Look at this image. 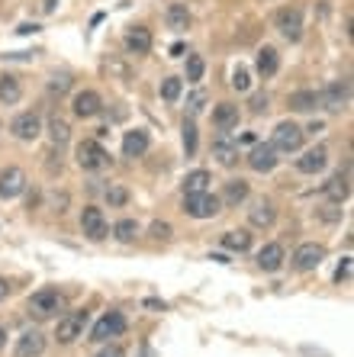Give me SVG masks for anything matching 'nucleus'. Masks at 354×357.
Wrapping results in <instances>:
<instances>
[{"label": "nucleus", "instance_id": "b1692460", "mask_svg": "<svg viewBox=\"0 0 354 357\" xmlns=\"http://www.w3.org/2000/svg\"><path fill=\"white\" fill-rule=\"evenodd\" d=\"M348 190H351V187H348V174H345V171H338V174L325 183V197H329L332 203H345Z\"/></svg>", "mask_w": 354, "mask_h": 357}, {"label": "nucleus", "instance_id": "cd10ccee", "mask_svg": "<svg viewBox=\"0 0 354 357\" xmlns=\"http://www.w3.org/2000/svg\"><path fill=\"white\" fill-rule=\"evenodd\" d=\"M277 68H280L277 49H270V45H264V49L258 52V75L270 77V75H277Z\"/></svg>", "mask_w": 354, "mask_h": 357}, {"label": "nucleus", "instance_id": "c756f323", "mask_svg": "<svg viewBox=\"0 0 354 357\" xmlns=\"http://www.w3.org/2000/svg\"><path fill=\"white\" fill-rule=\"evenodd\" d=\"M206 183H210L206 171H190L184 177V193H200V190H206Z\"/></svg>", "mask_w": 354, "mask_h": 357}, {"label": "nucleus", "instance_id": "9b49d317", "mask_svg": "<svg viewBox=\"0 0 354 357\" xmlns=\"http://www.w3.org/2000/svg\"><path fill=\"white\" fill-rule=\"evenodd\" d=\"M248 167H252V171H258V174H268V171H274V167H277V151H274V145H270V142H264V145H254L252 155H248Z\"/></svg>", "mask_w": 354, "mask_h": 357}, {"label": "nucleus", "instance_id": "1a4fd4ad", "mask_svg": "<svg viewBox=\"0 0 354 357\" xmlns=\"http://www.w3.org/2000/svg\"><path fill=\"white\" fill-rule=\"evenodd\" d=\"M123 332H126V316H123V312H107L100 322L93 325L91 341H110V338H116V335H123Z\"/></svg>", "mask_w": 354, "mask_h": 357}, {"label": "nucleus", "instance_id": "aec40b11", "mask_svg": "<svg viewBox=\"0 0 354 357\" xmlns=\"http://www.w3.org/2000/svg\"><path fill=\"white\" fill-rule=\"evenodd\" d=\"M126 49L132 52V55H148V52H152V33H148L145 26L129 29L126 33Z\"/></svg>", "mask_w": 354, "mask_h": 357}, {"label": "nucleus", "instance_id": "f03ea898", "mask_svg": "<svg viewBox=\"0 0 354 357\" xmlns=\"http://www.w3.org/2000/svg\"><path fill=\"white\" fill-rule=\"evenodd\" d=\"M220 197H213L210 190H200V193H184V213L194 219H213L220 213Z\"/></svg>", "mask_w": 354, "mask_h": 357}, {"label": "nucleus", "instance_id": "79ce46f5", "mask_svg": "<svg viewBox=\"0 0 354 357\" xmlns=\"http://www.w3.org/2000/svg\"><path fill=\"white\" fill-rule=\"evenodd\" d=\"M203 103H206V93H203V91H197L194 97H190V109H194V113H197V109H203Z\"/></svg>", "mask_w": 354, "mask_h": 357}, {"label": "nucleus", "instance_id": "ea45409f", "mask_svg": "<svg viewBox=\"0 0 354 357\" xmlns=\"http://www.w3.org/2000/svg\"><path fill=\"white\" fill-rule=\"evenodd\" d=\"M268 93H254L252 97V103H248V107H252V113H268Z\"/></svg>", "mask_w": 354, "mask_h": 357}, {"label": "nucleus", "instance_id": "7ed1b4c3", "mask_svg": "<svg viewBox=\"0 0 354 357\" xmlns=\"http://www.w3.org/2000/svg\"><path fill=\"white\" fill-rule=\"evenodd\" d=\"M77 165L84 167V171H100V167L110 165V155L103 151L100 142H93V139H84L81 145H77Z\"/></svg>", "mask_w": 354, "mask_h": 357}, {"label": "nucleus", "instance_id": "6e6552de", "mask_svg": "<svg viewBox=\"0 0 354 357\" xmlns=\"http://www.w3.org/2000/svg\"><path fill=\"white\" fill-rule=\"evenodd\" d=\"M325 261V248L322 245H316V241H306V245H300V248L293 251V267L296 271H316V267Z\"/></svg>", "mask_w": 354, "mask_h": 357}, {"label": "nucleus", "instance_id": "58836bf2", "mask_svg": "<svg viewBox=\"0 0 354 357\" xmlns=\"http://www.w3.org/2000/svg\"><path fill=\"white\" fill-rule=\"evenodd\" d=\"M348 280H351V258H341V264L335 271V283H348Z\"/></svg>", "mask_w": 354, "mask_h": 357}, {"label": "nucleus", "instance_id": "c9c22d12", "mask_svg": "<svg viewBox=\"0 0 354 357\" xmlns=\"http://www.w3.org/2000/svg\"><path fill=\"white\" fill-rule=\"evenodd\" d=\"M200 77H203V59L200 55H190V59H187V81L197 84Z\"/></svg>", "mask_w": 354, "mask_h": 357}, {"label": "nucleus", "instance_id": "37998d69", "mask_svg": "<svg viewBox=\"0 0 354 357\" xmlns=\"http://www.w3.org/2000/svg\"><path fill=\"white\" fill-rule=\"evenodd\" d=\"M97 357H126V354H123V348H116V344H107Z\"/></svg>", "mask_w": 354, "mask_h": 357}, {"label": "nucleus", "instance_id": "a18cd8bd", "mask_svg": "<svg viewBox=\"0 0 354 357\" xmlns=\"http://www.w3.org/2000/svg\"><path fill=\"white\" fill-rule=\"evenodd\" d=\"M7 293H10V283L0 277V299H7Z\"/></svg>", "mask_w": 354, "mask_h": 357}, {"label": "nucleus", "instance_id": "5701e85b", "mask_svg": "<svg viewBox=\"0 0 354 357\" xmlns=\"http://www.w3.org/2000/svg\"><path fill=\"white\" fill-rule=\"evenodd\" d=\"M319 107V93L316 91H293L290 93V109H296V113H312V109Z\"/></svg>", "mask_w": 354, "mask_h": 357}, {"label": "nucleus", "instance_id": "39448f33", "mask_svg": "<svg viewBox=\"0 0 354 357\" xmlns=\"http://www.w3.org/2000/svg\"><path fill=\"white\" fill-rule=\"evenodd\" d=\"M274 151H284V155H293V151L303 149V129L293 123H280L277 129H274Z\"/></svg>", "mask_w": 354, "mask_h": 357}, {"label": "nucleus", "instance_id": "0eeeda50", "mask_svg": "<svg viewBox=\"0 0 354 357\" xmlns=\"http://www.w3.org/2000/svg\"><path fill=\"white\" fill-rule=\"evenodd\" d=\"M87 325V312L81 309V312H71V316L59 319V328H55V338H59V344H71V341L81 338V332H84Z\"/></svg>", "mask_w": 354, "mask_h": 357}, {"label": "nucleus", "instance_id": "4468645a", "mask_svg": "<svg viewBox=\"0 0 354 357\" xmlns=\"http://www.w3.org/2000/svg\"><path fill=\"white\" fill-rule=\"evenodd\" d=\"M325 165H329V151H325V145H316V149L306 151L303 158H296V171H300V174H319Z\"/></svg>", "mask_w": 354, "mask_h": 357}, {"label": "nucleus", "instance_id": "f8f14e48", "mask_svg": "<svg viewBox=\"0 0 354 357\" xmlns=\"http://www.w3.org/2000/svg\"><path fill=\"white\" fill-rule=\"evenodd\" d=\"M10 132L23 142H33V139H39V132H43V119L36 116V113H20V116L10 123Z\"/></svg>", "mask_w": 354, "mask_h": 357}, {"label": "nucleus", "instance_id": "72a5a7b5", "mask_svg": "<svg viewBox=\"0 0 354 357\" xmlns=\"http://www.w3.org/2000/svg\"><path fill=\"white\" fill-rule=\"evenodd\" d=\"M184 151L187 155L197 151V123L194 119H184Z\"/></svg>", "mask_w": 354, "mask_h": 357}, {"label": "nucleus", "instance_id": "7c9ffc66", "mask_svg": "<svg viewBox=\"0 0 354 357\" xmlns=\"http://www.w3.org/2000/svg\"><path fill=\"white\" fill-rule=\"evenodd\" d=\"M49 135H52V142H55V145H65V142L71 139V129H68L65 119L52 116V119H49Z\"/></svg>", "mask_w": 354, "mask_h": 357}, {"label": "nucleus", "instance_id": "a211bd4d", "mask_svg": "<svg viewBox=\"0 0 354 357\" xmlns=\"http://www.w3.org/2000/svg\"><path fill=\"white\" fill-rule=\"evenodd\" d=\"M43 351H45L43 332H23L17 338V348H13V354H17V357H39Z\"/></svg>", "mask_w": 354, "mask_h": 357}, {"label": "nucleus", "instance_id": "20e7f679", "mask_svg": "<svg viewBox=\"0 0 354 357\" xmlns=\"http://www.w3.org/2000/svg\"><path fill=\"white\" fill-rule=\"evenodd\" d=\"M351 103V84L348 81H332L325 91L319 93V107H325L329 113H341Z\"/></svg>", "mask_w": 354, "mask_h": 357}, {"label": "nucleus", "instance_id": "4be33fe9", "mask_svg": "<svg viewBox=\"0 0 354 357\" xmlns=\"http://www.w3.org/2000/svg\"><path fill=\"white\" fill-rule=\"evenodd\" d=\"M213 123L220 132H229V129H236L238 126V107L236 103H220V107L213 109Z\"/></svg>", "mask_w": 354, "mask_h": 357}, {"label": "nucleus", "instance_id": "a19ab883", "mask_svg": "<svg viewBox=\"0 0 354 357\" xmlns=\"http://www.w3.org/2000/svg\"><path fill=\"white\" fill-rule=\"evenodd\" d=\"M152 235H155L158 241H168V238H171V225H168V222H155V225H152Z\"/></svg>", "mask_w": 354, "mask_h": 357}, {"label": "nucleus", "instance_id": "de8ad7c7", "mask_svg": "<svg viewBox=\"0 0 354 357\" xmlns=\"http://www.w3.org/2000/svg\"><path fill=\"white\" fill-rule=\"evenodd\" d=\"M3 341H7V332H3V325H0V348H3Z\"/></svg>", "mask_w": 354, "mask_h": 357}, {"label": "nucleus", "instance_id": "2eb2a0df", "mask_svg": "<svg viewBox=\"0 0 354 357\" xmlns=\"http://www.w3.org/2000/svg\"><path fill=\"white\" fill-rule=\"evenodd\" d=\"M274 219H277V209H274V203L270 199H254L252 209H248V222L254 225V229H268V225H274Z\"/></svg>", "mask_w": 354, "mask_h": 357}, {"label": "nucleus", "instance_id": "dca6fc26", "mask_svg": "<svg viewBox=\"0 0 354 357\" xmlns=\"http://www.w3.org/2000/svg\"><path fill=\"white\" fill-rule=\"evenodd\" d=\"M71 107H75L77 119H91L100 113L103 103H100V93L97 91H81V93H75V103H71Z\"/></svg>", "mask_w": 354, "mask_h": 357}, {"label": "nucleus", "instance_id": "9d476101", "mask_svg": "<svg viewBox=\"0 0 354 357\" xmlns=\"http://www.w3.org/2000/svg\"><path fill=\"white\" fill-rule=\"evenodd\" d=\"M81 229H84V235L91 241H103L107 235H110V229H107V219H103V213L97 206H87L84 213H81Z\"/></svg>", "mask_w": 354, "mask_h": 357}, {"label": "nucleus", "instance_id": "4c0bfd02", "mask_svg": "<svg viewBox=\"0 0 354 357\" xmlns=\"http://www.w3.org/2000/svg\"><path fill=\"white\" fill-rule=\"evenodd\" d=\"M49 91L59 93V97H61V93H68V91H71V75H55L49 81Z\"/></svg>", "mask_w": 354, "mask_h": 357}, {"label": "nucleus", "instance_id": "49530a36", "mask_svg": "<svg viewBox=\"0 0 354 357\" xmlns=\"http://www.w3.org/2000/svg\"><path fill=\"white\" fill-rule=\"evenodd\" d=\"M55 3H59V0H43V10H45V13H52V10H55Z\"/></svg>", "mask_w": 354, "mask_h": 357}, {"label": "nucleus", "instance_id": "ddd939ff", "mask_svg": "<svg viewBox=\"0 0 354 357\" xmlns=\"http://www.w3.org/2000/svg\"><path fill=\"white\" fill-rule=\"evenodd\" d=\"M213 155L220 158L222 167L238 165V139H232L229 132H220L216 135V142H213Z\"/></svg>", "mask_w": 354, "mask_h": 357}, {"label": "nucleus", "instance_id": "473e14b6", "mask_svg": "<svg viewBox=\"0 0 354 357\" xmlns=\"http://www.w3.org/2000/svg\"><path fill=\"white\" fill-rule=\"evenodd\" d=\"M180 87H184L180 77H164V81H161V97L168 100V103H174V100L180 97Z\"/></svg>", "mask_w": 354, "mask_h": 357}, {"label": "nucleus", "instance_id": "f3484780", "mask_svg": "<svg viewBox=\"0 0 354 357\" xmlns=\"http://www.w3.org/2000/svg\"><path fill=\"white\" fill-rule=\"evenodd\" d=\"M26 190V174L20 167H7L3 174H0V197L3 199H13Z\"/></svg>", "mask_w": 354, "mask_h": 357}, {"label": "nucleus", "instance_id": "412c9836", "mask_svg": "<svg viewBox=\"0 0 354 357\" xmlns=\"http://www.w3.org/2000/svg\"><path fill=\"white\" fill-rule=\"evenodd\" d=\"M145 151H148V132H142V129L126 132V139H123V155H126V158H142Z\"/></svg>", "mask_w": 354, "mask_h": 357}, {"label": "nucleus", "instance_id": "f704fd0d", "mask_svg": "<svg viewBox=\"0 0 354 357\" xmlns=\"http://www.w3.org/2000/svg\"><path fill=\"white\" fill-rule=\"evenodd\" d=\"M232 87H236L238 93H245L248 87H252V75H248V68H242L238 65L236 71H232Z\"/></svg>", "mask_w": 354, "mask_h": 357}, {"label": "nucleus", "instance_id": "2f4dec72", "mask_svg": "<svg viewBox=\"0 0 354 357\" xmlns=\"http://www.w3.org/2000/svg\"><path fill=\"white\" fill-rule=\"evenodd\" d=\"M113 235H116V241H132L135 235H139V225H135L132 219H123V222L113 225Z\"/></svg>", "mask_w": 354, "mask_h": 357}, {"label": "nucleus", "instance_id": "a878e982", "mask_svg": "<svg viewBox=\"0 0 354 357\" xmlns=\"http://www.w3.org/2000/svg\"><path fill=\"white\" fill-rule=\"evenodd\" d=\"M20 97H23V87H20L17 77H13V75H3V77H0V103L13 107Z\"/></svg>", "mask_w": 354, "mask_h": 357}, {"label": "nucleus", "instance_id": "bb28decb", "mask_svg": "<svg viewBox=\"0 0 354 357\" xmlns=\"http://www.w3.org/2000/svg\"><path fill=\"white\" fill-rule=\"evenodd\" d=\"M245 199H248V183L245 181H229L220 203H226V206H238V203H245Z\"/></svg>", "mask_w": 354, "mask_h": 357}, {"label": "nucleus", "instance_id": "c03bdc74", "mask_svg": "<svg viewBox=\"0 0 354 357\" xmlns=\"http://www.w3.org/2000/svg\"><path fill=\"white\" fill-rule=\"evenodd\" d=\"M36 29H39V26H36V23H23V26H20V29H17V33H20V36H29V33H36Z\"/></svg>", "mask_w": 354, "mask_h": 357}, {"label": "nucleus", "instance_id": "e433bc0d", "mask_svg": "<svg viewBox=\"0 0 354 357\" xmlns=\"http://www.w3.org/2000/svg\"><path fill=\"white\" fill-rule=\"evenodd\" d=\"M107 203H110V206H126L129 190L126 187H110V190H107Z\"/></svg>", "mask_w": 354, "mask_h": 357}, {"label": "nucleus", "instance_id": "393cba45", "mask_svg": "<svg viewBox=\"0 0 354 357\" xmlns=\"http://www.w3.org/2000/svg\"><path fill=\"white\" fill-rule=\"evenodd\" d=\"M164 17H168V26L174 33H184L187 26H190V10H187V3H171Z\"/></svg>", "mask_w": 354, "mask_h": 357}, {"label": "nucleus", "instance_id": "423d86ee", "mask_svg": "<svg viewBox=\"0 0 354 357\" xmlns=\"http://www.w3.org/2000/svg\"><path fill=\"white\" fill-rule=\"evenodd\" d=\"M274 23H277L280 36H284V39H290V42H296L300 36H303V13H300L296 7H284V10H277Z\"/></svg>", "mask_w": 354, "mask_h": 357}, {"label": "nucleus", "instance_id": "f257e3e1", "mask_svg": "<svg viewBox=\"0 0 354 357\" xmlns=\"http://www.w3.org/2000/svg\"><path fill=\"white\" fill-rule=\"evenodd\" d=\"M29 316L36 319H52L59 316L61 309H65V296H61L59 290H52V287H43V290H36L33 296H29Z\"/></svg>", "mask_w": 354, "mask_h": 357}, {"label": "nucleus", "instance_id": "6ab92c4d", "mask_svg": "<svg viewBox=\"0 0 354 357\" xmlns=\"http://www.w3.org/2000/svg\"><path fill=\"white\" fill-rule=\"evenodd\" d=\"M280 264H284V245L270 241V245H264V248L258 251V267H261V271L274 274V271H280Z\"/></svg>", "mask_w": 354, "mask_h": 357}, {"label": "nucleus", "instance_id": "c85d7f7f", "mask_svg": "<svg viewBox=\"0 0 354 357\" xmlns=\"http://www.w3.org/2000/svg\"><path fill=\"white\" fill-rule=\"evenodd\" d=\"M222 245H226L229 251H248L252 248V235L245 232V229H238V232H226L222 235Z\"/></svg>", "mask_w": 354, "mask_h": 357}]
</instances>
